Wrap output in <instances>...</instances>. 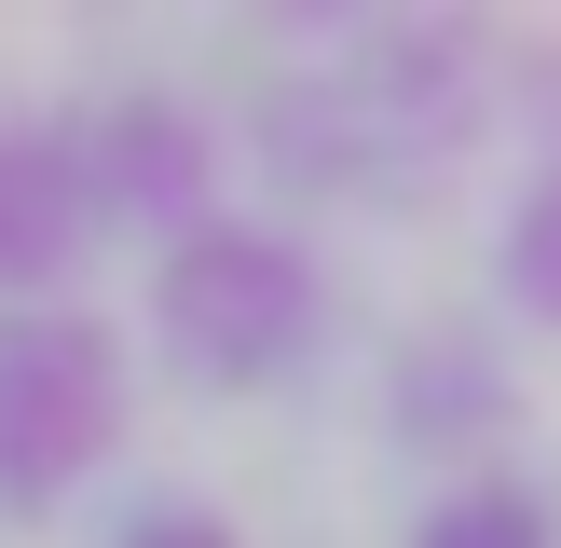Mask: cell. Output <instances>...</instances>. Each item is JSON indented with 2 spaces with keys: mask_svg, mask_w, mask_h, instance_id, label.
<instances>
[{
  "mask_svg": "<svg viewBox=\"0 0 561 548\" xmlns=\"http://www.w3.org/2000/svg\"><path fill=\"white\" fill-rule=\"evenodd\" d=\"M110 233L96 164H82V124H0V301H55L82 274V247Z\"/></svg>",
  "mask_w": 561,
  "mask_h": 548,
  "instance_id": "5b68a950",
  "label": "cell"
},
{
  "mask_svg": "<svg viewBox=\"0 0 561 548\" xmlns=\"http://www.w3.org/2000/svg\"><path fill=\"white\" fill-rule=\"evenodd\" d=\"M493 124V27L480 14H301L247 82V137L288 192H425Z\"/></svg>",
  "mask_w": 561,
  "mask_h": 548,
  "instance_id": "6da1fadb",
  "label": "cell"
},
{
  "mask_svg": "<svg viewBox=\"0 0 561 548\" xmlns=\"http://www.w3.org/2000/svg\"><path fill=\"white\" fill-rule=\"evenodd\" d=\"M398 438L411 453H480V438H507L520 425V398H507V370H493V343H466V329H425V343H398Z\"/></svg>",
  "mask_w": 561,
  "mask_h": 548,
  "instance_id": "8992f818",
  "label": "cell"
},
{
  "mask_svg": "<svg viewBox=\"0 0 561 548\" xmlns=\"http://www.w3.org/2000/svg\"><path fill=\"white\" fill-rule=\"evenodd\" d=\"M398 548H561V493L520 480V466H480V480H453L438 507H411Z\"/></svg>",
  "mask_w": 561,
  "mask_h": 548,
  "instance_id": "52a82bcc",
  "label": "cell"
},
{
  "mask_svg": "<svg viewBox=\"0 0 561 548\" xmlns=\"http://www.w3.org/2000/svg\"><path fill=\"white\" fill-rule=\"evenodd\" d=\"M124 411H137V370H124V329L82 316V301H27L0 316V507L42 521L124 453Z\"/></svg>",
  "mask_w": 561,
  "mask_h": 548,
  "instance_id": "3957f363",
  "label": "cell"
},
{
  "mask_svg": "<svg viewBox=\"0 0 561 548\" xmlns=\"http://www.w3.org/2000/svg\"><path fill=\"white\" fill-rule=\"evenodd\" d=\"M493 288H507L520 316L561 343V151L507 192V219H493Z\"/></svg>",
  "mask_w": 561,
  "mask_h": 548,
  "instance_id": "ba28073f",
  "label": "cell"
},
{
  "mask_svg": "<svg viewBox=\"0 0 561 548\" xmlns=\"http://www.w3.org/2000/svg\"><path fill=\"white\" fill-rule=\"evenodd\" d=\"M151 343L206 398H261V384L316 370L329 343V261L274 219H206V233L151 247Z\"/></svg>",
  "mask_w": 561,
  "mask_h": 548,
  "instance_id": "7a4b0ae2",
  "label": "cell"
},
{
  "mask_svg": "<svg viewBox=\"0 0 561 548\" xmlns=\"http://www.w3.org/2000/svg\"><path fill=\"white\" fill-rule=\"evenodd\" d=\"M69 124H82V164H96V206L137 219L151 247H179V233H206V219H219V137H206V110H192V96L124 82V96L69 110Z\"/></svg>",
  "mask_w": 561,
  "mask_h": 548,
  "instance_id": "277c9868",
  "label": "cell"
},
{
  "mask_svg": "<svg viewBox=\"0 0 561 548\" xmlns=\"http://www.w3.org/2000/svg\"><path fill=\"white\" fill-rule=\"evenodd\" d=\"M110 548H247V535H233V507H206V493H137Z\"/></svg>",
  "mask_w": 561,
  "mask_h": 548,
  "instance_id": "9c48e42d",
  "label": "cell"
}]
</instances>
